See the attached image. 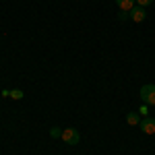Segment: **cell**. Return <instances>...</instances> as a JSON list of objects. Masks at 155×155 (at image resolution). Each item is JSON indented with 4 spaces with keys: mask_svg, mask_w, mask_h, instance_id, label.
<instances>
[{
    "mask_svg": "<svg viewBox=\"0 0 155 155\" xmlns=\"http://www.w3.org/2000/svg\"><path fill=\"white\" fill-rule=\"evenodd\" d=\"M139 128L145 132V134H155V118H143Z\"/></svg>",
    "mask_w": 155,
    "mask_h": 155,
    "instance_id": "obj_4",
    "label": "cell"
},
{
    "mask_svg": "<svg viewBox=\"0 0 155 155\" xmlns=\"http://www.w3.org/2000/svg\"><path fill=\"white\" fill-rule=\"evenodd\" d=\"M139 97L143 99V104L147 106H155V85L153 83H147L139 89Z\"/></svg>",
    "mask_w": 155,
    "mask_h": 155,
    "instance_id": "obj_1",
    "label": "cell"
},
{
    "mask_svg": "<svg viewBox=\"0 0 155 155\" xmlns=\"http://www.w3.org/2000/svg\"><path fill=\"white\" fill-rule=\"evenodd\" d=\"M23 95H25V93L21 91V89H12V91H11V97H12V99H23Z\"/></svg>",
    "mask_w": 155,
    "mask_h": 155,
    "instance_id": "obj_7",
    "label": "cell"
},
{
    "mask_svg": "<svg viewBox=\"0 0 155 155\" xmlns=\"http://www.w3.org/2000/svg\"><path fill=\"white\" fill-rule=\"evenodd\" d=\"M116 4L120 6V11L130 12V11H132V6H134V0H116Z\"/></svg>",
    "mask_w": 155,
    "mask_h": 155,
    "instance_id": "obj_5",
    "label": "cell"
},
{
    "mask_svg": "<svg viewBox=\"0 0 155 155\" xmlns=\"http://www.w3.org/2000/svg\"><path fill=\"white\" fill-rule=\"evenodd\" d=\"M60 139H62L66 145H79V141H81V134H79V130H77V128H64Z\"/></svg>",
    "mask_w": 155,
    "mask_h": 155,
    "instance_id": "obj_2",
    "label": "cell"
},
{
    "mask_svg": "<svg viewBox=\"0 0 155 155\" xmlns=\"http://www.w3.org/2000/svg\"><path fill=\"white\" fill-rule=\"evenodd\" d=\"M50 137H52V139H60V137H62V130H60L58 126H54V128L50 130Z\"/></svg>",
    "mask_w": 155,
    "mask_h": 155,
    "instance_id": "obj_8",
    "label": "cell"
},
{
    "mask_svg": "<svg viewBox=\"0 0 155 155\" xmlns=\"http://www.w3.org/2000/svg\"><path fill=\"white\" fill-rule=\"evenodd\" d=\"M126 122H128L130 126L141 124V114H137V112H128V114H126Z\"/></svg>",
    "mask_w": 155,
    "mask_h": 155,
    "instance_id": "obj_6",
    "label": "cell"
},
{
    "mask_svg": "<svg viewBox=\"0 0 155 155\" xmlns=\"http://www.w3.org/2000/svg\"><path fill=\"white\" fill-rule=\"evenodd\" d=\"M130 19L134 23H143L145 19H147V11H145L143 6H132L130 11Z\"/></svg>",
    "mask_w": 155,
    "mask_h": 155,
    "instance_id": "obj_3",
    "label": "cell"
},
{
    "mask_svg": "<svg viewBox=\"0 0 155 155\" xmlns=\"http://www.w3.org/2000/svg\"><path fill=\"white\" fill-rule=\"evenodd\" d=\"M134 2H139V6H149V4H153V0H134Z\"/></svg>",
    "mask_w": 155,
    "mask_h": 155,
    "instance_id": "obj_9",
    "label": "cell"
},
{
    "mask_svg": "<svg viewBox=\"0 0 155 155\" xmlns=\"http://www.w3.org/2000/svg\"><path fill=\"white\" fill-rule=\"evenodd\" d=\"M128 17H130V12H124V11H120V15H118L120 21H124V19H128Z\"/></svg>",
    "mask_w": 155,
    "mask_h": 155,
    "instance_id": "obj_10",
    "label": "cell"
},
{
    "mask_svg": "<svg viewBox=\"0 0 155 155\" xmlns=\"http://www.w3.org/2000/svg\"><path fill=\"white\" fill-rule=\"evenodd\" d=\"M139 114H141V116H145V118H147V114H149V112H147V104H145V106L141 107V110H139Z\"/></svg>",
    "mask_w": 155,
    "mask_h": 155,
    "instance_id": "obj_11",
    "label": "cell"
}]
</instances>
